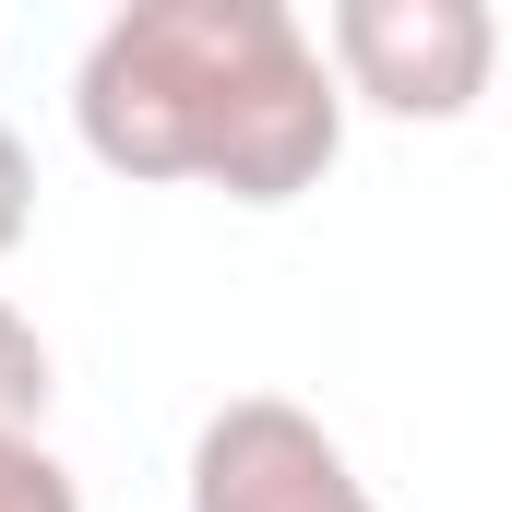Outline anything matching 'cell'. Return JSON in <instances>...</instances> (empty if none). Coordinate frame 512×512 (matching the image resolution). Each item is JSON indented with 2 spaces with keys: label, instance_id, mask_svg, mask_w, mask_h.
<instances>
[{
  "label": "cell",
  "instance_id": "cell-1",
  "mask_svg": "<svg viewBox=\"0 0 512 512\" xmlns=\"http://www.w3.org/2000/svg\"><path fill=\"white\" fill-rule=\"evenodd\" d=\"M72 131L108 179L298 203L346 155V84L286 0H131L72 72Z\"/></svg>",
  "mask_w": 512,
  "mask_h": 512
},
{
  "label": "cell",
  "instance_id": "cell-2",
  "mask_svg": "<svg viewBox=\"0 0 512 512\" xmlns=\"http://www.w3.org/2000/svg\"><path fill=\"white\" fill-rule=\"evenodd\" d=\"M322 48H334V84L370 96L382 120H465L501 72L489 0H334Z\"/></svg>",
  "mask_w": 512,
  "mask_h": 512
},
{
  "label": "cell",
  "instance_id": "cell-3",
  "mask_svg": "<svg viewBox=\"0 0 512 512\" xmlns=\"http://www.w3.org/2000/svg\"><path fill=\"white\" fill-rule=\"evenodd\" d=\"M191 512H382V501L310 405L239 393L191 429Z\"/></svg>",
  "mask_w": 512,
  "mask_h": 512
},
{
  "label": "cell",
  "instance_id": "cell-4",
  "mask_svg": "<svg viewBox=\"0 0 512 512\" xmlns=\"http://www.w3.org/2000/svg\"><path fill=\"white\" fill-rule=\"evenodd\" d=\"M0 512H84V477L48 453V429H0Z\"/></svg>",
  "mask_w": 512,
  "mask_h": 512
},
{
  "label": "cell",
  "instance_id": "cell-6",
  "mask_svg": "<svg viewBox=\"0 0 512 512\" xmlns=\"http://www.w3.org/2000/svg\"><path fill=\"white\" fill-rule=\"evenodd\" d=\"M24 227H36V155H24V131L0 120V262L24 251Z\"/></svg>",
  "mask_w": 512,
  "mask_h": 512
},
{
  "label": "cell",
  "instance_id": "cell-5",
  "mask_svg": "<svg viewBox=\"0 0 512 512\" xmlns=\"http://www.w3.org/2000/svg\"><path fill=\"white\" fill-rule=\"evenodd\" d=\"M48 393H60L48 382V334L0 298V429H48Z\"/></svg>",
  "mask_w": 512,
  "mask_h": 512
}]
</instances>
